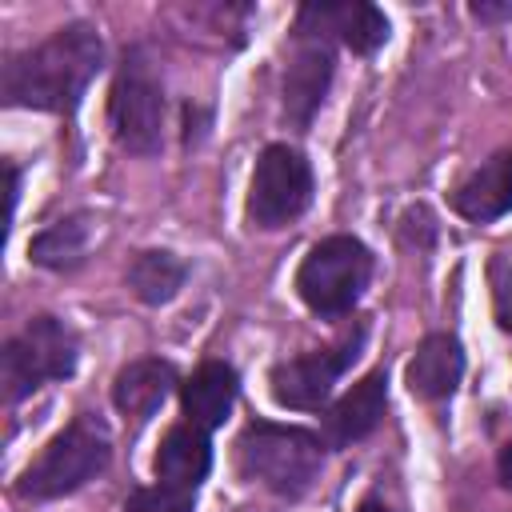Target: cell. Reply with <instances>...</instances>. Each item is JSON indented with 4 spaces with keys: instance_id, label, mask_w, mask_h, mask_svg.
<instances>
[{
    "instance_id": "6da1fadb",
    "label": "cell",
    "mask_w": 512,
    "mask_h": 512,
    "mask_svg": "<svg viewBox=\"0 0 512 512\" xmlns=\"http://www.w3.org/2000/svg\"><path fill=\"white\" fill-rule=\"evenodd\" d=\"M104 68V40L92 24L76 20L56 28L48 40L8 56L4 100L40 112H76L80 96Z\"/></svg>"
},
{
    "instance_id": "7a4b0ae2",
    "label": "cell",
    "mask_w": 512,
    "mask_h": 512,
    "mask_svg": "<svg viewBox=\"0 0 512 512\" xmlns=\"http://www.w3.org/2000/svg\"><path fill=\"white\" fill-rule=\"evenodd\" d=\"M324 464V440L308 428L252 420L236 440V468L244 480L276 492V496H304Z\"/></svg>"
},
{
    "instance_id": "3957f363",
    "label": "cell",
    "mask_w": 512,
    "mask_h": 512,
    "mask_svg": "<svg viewBox=\"0 0 512 512\" xmlns=\"http://www.w3.org/2000/svg\"><path fill=\"white\" fill-rule=\"evenodd\" d=\"M108 456H112V440H108L104 424L92 420V416H76L20 472L16 492L24 500H56V496H68V492L84 488L88 480H96L108 468Z\"/></svg>"
},
{
    "instance_id": "277c9868",
    "label": "cell",
    "mask_w": 512,
    "mask_h": 512,
    "mask_svg": "<svg viewBox=\"0 0 512 512\" xmlns=\"http://www.w3.org/2000/svg\"><path fill=\"white\" fill-rule=\"evenodd\" d=\"M368 276H372V252L356 236H324L300 260L296 292L316 316L332 320L356 308V300L368 288Z\"/></svg>"
},
{
    "instance_id": "5b68a950",
    "label": "cell",
    "mask_w": 512,
    "mask_h": 512,
    "mask_svg": "<svg viewBox=\"0 0 512 512\" xmlns=\"http://www.w3.org/2000/svg\"><path fill=\"white\" fill-rule=\"evenodd\" d=\"M76 332L56 316H32L0 352V384L4 400L16 404L44 388L48 380H64L76 372Z\"/></svg>"
},
{
    "instance_id": "8992f818",
    "label": "cell",
    "mask_w": 512,
    "mask_h": 512,
    "mask_svg": "<svg viewBox=\"0 0 512 512\" xmlns=\"http://www.w3.org/2000/svg\"><path fill=\"white\" fill-rule=\"evenodd\" d=\"M108 128L124 152L152 156L164 144V92L140 52H128L108 96Z\"/></svg>"
},
{
    "instance_id": "52a82bcc",
    "label": "cell",
    "mask_w": 512,
    "mask_h": 512,
    "mask_svg": "<svg viewBox=\"0 0 512 512\" xmlns=\"http://www.w3.org/2000/svg\"><path fill=\"white\" fill-rule=\"evenodd\" d=\"M312 204V164L292 144H268L248 188V220L256 228H284Z\"/></svg>"
},
{
    "instance_id": "ba28073f",
    "label": "cell",
    "mask_w": 512,
    "mask_h": 512,
    "mask_svg": "<svg viewBox=\"0 0 512 512\" xmlns=\"http://www.w3.org/2000/svg\"><path fill=\"white\" fill-rule=\"evenodd\" d=\"M360 348H364V324H356V332H348L332 348L280 360L268 372L272 400L284 404V408H320L332 396V384L344 376V368H352V360L360 356Z\"/></svg>"
},
{
    "instance_id": "9c48e42d",
    "label": "cell",
    "mask_w": 512,
    "mask_h": 512,
    "mask_svg": "<svg viewBox=\"0 0 512 512\" xmlns=\"http://www.w3.org/2000/svg\"><path fill=\"white\" fill-rule=\"evenodd\" d=\"M296 36L340 40L360 56H372L388 40V20L372 4H304L296 16Z\"/></svg>"
},
{
    "instance_id": "30bf717a",
    "label": "cell",
    "mask_w": 512,
    "mask_h": 512,
    "mask_svg": "<svg viewBox=\"0 0 512 512\" xmlns=\"http://www.w3.org/2000/svg\"><path fill=\"white\" fill-rule=\"evenodd\" d=\"M328 80H332V48L328 40H312V36H300V48L284 72V116L296 124V128H308L316 108L324 104V92H328Z\"/></svg>"
},
{
    "instance_id": "8fae6325",
    "label": "cell",
    "mask_w": 512,
    "mask_h": 512,
    "mask_svg": "<svg viewBox=\"0 0 512 512\" xmlns=\"http://www.w3.org/2000/svg\"><path fill=\"white\" fill-rule=\"evenodd\" d=\"M384 404H388V376H384V368H376V372H368L360 384H352L328 408V416H324V440L336 444V448L364 440L380 424Z\"/></svg>"
},
{
    "instance_id": "7c38bea8",
    "label": "cell",
    "mask_w": 512,
    "mask_h": 512,
    "mask_svg": "<svg viewBox=\"0 0 512 512\" xmlns=\"http://www.w3.org/2000/svg\"><path fill=\"white\" fill-rule=\"evenodd\" d=\"M452 208L464 216V220H496L512 208V148L488 156L480 168H472L456 192H452Z\"/></svg>"
},
{
    "instance_id": "4fadbf2b",
    "label": "cell",
    "mask_w": 512,
    "mask_h": 512,
    "mask_svg": "<svg viewBox=\"0 0 512 512\" xmlns=\"http://www.w3.org/2000/svg\"><path fill=\"white\" fill-rule=\"evenodd\" d=\"M236 392H240V376L232 364L224 360H204L184 384H180V404H184V416L188 424L196 428H220L236 404Z\"/></svg>"
},
{
    "instance_id": "5bb4252c",
    "label": "cell",
    "mask_w": 512,
    "mask_h": 512,
    "mask_svg": "<svg viewBox=\"0 0 512 512\" xmlns=\"http://www.w3.org/2000/svg\"><path fill=\"white\" fill-rule=\"evenodd\" d=\"M464 376V352L456 336L432 332L420 340L416 356L408 360V388L420 400H448Z\"/></svg>"
},
{
    "instance_id": "9a60e30c",
    "label": "cell",
    "mask_w": 512,
    "mask_h": 512,
    "mask_svg": "<svg viewBox=\"0 0 512 512\" xmlns=\"http://www.w3.org/2000/svg\"><path fill=\"white\" fill-rule=\"evenodd\" d=\"M212 472V444L208 432L196 424H176L164 432L160 448H156V476L160 484L196 492V484Z\"/></svg>"
},
{
    "instance_id": "2e32d148",
    "label": "cell",
    "mask_w": 512,
    "mask_h": 512,
    "mask_svg": "<svg viewBox=\"0 0 512 512\" xmlns=\"http://www.w3.org/2000/svg\"><path fill=\"white\" fill-rule=\"evenodd\" d=\"M176 388V368L168 360H156V356H144V360H132L116 372L112 380V404L124 412V416H152L168 392Z\"/></svg>"
},
{
    "instance_id": "e0dca14e",
    "label": "cell",
    "mask_w": 512,
    "mask_h": 512,
    "mask_svg": "<svg viewBox=\"0 0 512 512\" xmlns=\"http://www.w3.org/2000/svg\"><path fill=\"white\" fill-rule=\"evenodd\" d=\"M184 280H188V264L160 248H148L128 264V284L144 304H168L184 288Z\"/></svg>"
},
{
    "instance_id": "ac0fdd59",
    "label": "cell",
    "mask_w": 512,
    "mask_h": 512,
    "mask_svg": "<svg viewBox=\"0 0 512 512\" xmlns=\"http://www.w3.org/2000/svg\"><path fill=\"white\" fill-rule=\"evenodd\" d=\"M88 236H92V224L88 216H68V220H56L52 228H44L36 240H32V260L44 264V268H72L84 260V248H88Z\"/></svg>"
},
{
    "instance_id": "d6986e66",
    "label": "cell",
    "mask_w": 512,
    "mask_h": 512,
    "mask_svg": "<svg viewBox=\"0 0 512 512\" xmlns=\"http://www.w3.org/2000/svg\"><path fill=\"white\" fill-rule=\"evenodd\" d=\"M124 512H196V504H192V492L156 484V488H136L124 500Z\"/></svg>"
},
{
    "instance_id": "ffe728a7",
    "label": "cell",
    "mask_w": 512,
    "mask_h": 512,
    "mask_svg": "<svg viewBox=\"0 0 512 512\" xmlns=\"http://www.w3.org/2000/svg\"><path fill=\"white\" fill-rule=\"evenodd\" d=\"M488 284H492L496 324H500V332L512 336V256L508 252H496L488 260Z\"/></svg>"
},
{
    "instance_id": "44dd1931",
    "label": "cell",
    "mask_w": 512,
    "mask_h": 512,
    "mask_svg": "<svg viewBox=\"0 0 512 512\" xmlns=\"http://www.w3.org/2000/svg\"><path fill=\"white\" fill-rule=\"evenodd\" d=\"M472 16H480V20H508L512 16V0H504V4H472Z\"/></svg>"
},
{
    "instance_id": "7402d4cb",
    "label": "cell",
    "mask_w": 512,
    "mask_h": 512,
    "mask_svg": "<svg viewBox=\"0 0 512 512\" xmlns=\"http://www.w3.org/2000/svg\"><path fill=\"white\" fill-rule=\"evenodd\" d=\"M496 472H500V480H504V488L512 492V444H504V448H500V460H496Z\"/></svg>"
},
{
    "instance_id": "603a6c76",
    "label": "cell",
    "mask_w": 512,
    "mask_h": 512,
    "mask_svg": "<svg viewBox=\"0 0 512 512\" xmlns=\"http://www.w3.org/2000/svg\"><path fill=\"white\" fill-rule=\"evenodd\" d=\"M356 512H396V508H388V504L380 500V492H372V496H364V500H360V508H356Z\"/></svg>"
}]
</instances>
